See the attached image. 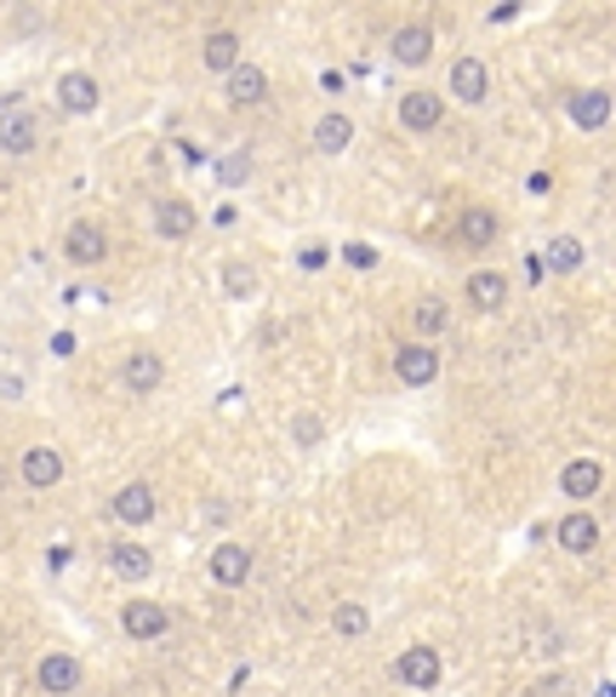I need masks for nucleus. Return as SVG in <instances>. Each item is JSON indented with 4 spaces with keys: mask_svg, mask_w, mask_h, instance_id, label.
<instances>
[{
    "mask_svg": "<svg viewBox=\"0 0 616 697\" xmlns=\"http://www.w3.org/2000/svg\"><path fill=\"white\" fill-rule=\"evenodd\" d=\"M394 378L405 383V389H428L434 378H440V349L434 343H394Z\"/></svg>",
    "mask_w": 616,
    "mask_h": 697,
    "instance_id": "f257e3e1",
    "label": "nucleus"
},
{
    "mask_svg": "<svg viewBox=\"0 0 616 697\" xmlns=\"http://www.w3.org/2000/svg\"><path fill=\"white\" fill-rule=\"evenodd\" d=\"M440 675H446V663H440L434 646H405V652L394 658V681L411 686V692H434V686H440Z\"/></svg>",
    "mask_w": 616,
    "mask_h": 697,
    "instance_id": "f03ea898",
    "label": "nucleus"
},
{
    "mask_svg": "<svg viewBox=\"0 0 616 697\" xmlns=\"http://www.w3.org/2000/svg\"><path fill=\"white\" fill-rule=\"evenodd\" d=\"M63 258H69L74 269H97L103 258H109V235H103V223L74 217L69 235H63Z\"/></svg>",
    "mask_w": 616,
    "mask_h": 697,
    "instance_id": "7ed1b4c3",
    "label": "nucleus"
},
{
    "mask_svg": "<svg viewBox=\"0 0 616 697\" xmlns=\"http://www.w3.org/2000/svg\"><path fill=\"white\" fill-rule=\"evenodd\" d=\"M166 629H171V612L161 601H143V594H138V601L120 606V635L126 640H161Z\"/></svg>",
    "mask_w": 616,
    "mask_h": 697,
    "instance_id": "20e7f679",
    "label": "nucleus"
},
{
    "mask_svg": "<svg viewBox=\"0 0 616 697\" xmlns=\"http://www.w3.org/2000/svg\"><path fill=\"white\" fill-rule=\"evenodd\" d=\"M446 86H451L457 104H485V97H491V69H485V58L462 52L451 63V74H446Z\"/></svg>",
    "mask_w": 616,
    "mask_h": 697,
    "instance_id": "39448f33",
    "label": "nucleus"
},
{
    "mask_svg": "<svg viewBox=\"0 0 616 697\" xmlns=\"http://www.w3.org/2000/svg\"><path fill=\"white\" fill-rule=\"evenodd\" d=\"M611 92L605 86H577L571 92V104H565V115H571V127L577 132H605L611 127Z\"/></svg>",
    "mask_w": 616,
    "mask_h": 697,
    "instance_id": "423d86ee",
    "label": "nucleus"
},
{
    "mask_svg": "<svg viewBox=\"0 0 616 697\" xmlns=\"http://www.w3.org/2000/svg\"><path fill=\"white\" fill-rule=\"evenodd\" d=\"M440 120H446V97L440 92L417 86V92L400 97V127L405 132H440Z\"/></svg>",
    "mask_w": 616,
    "mask_h": 697,
    "instance_id": "0eeeda50",
    "label": "nucleus"
},
{
    "mask_svg": "<svg viewBox=\"0 0 616 697\" xmlns=\"http://www.w3.org/2000/svg\"><path fill=\"white\" fill-rule=\"evenodd\" d=\"M205 571H212V583H217V589H240V583L251 578V550L228 537V543H217V550H212Z\"/></svg>",
    "mask_w": 616,
    "mask_h": 697,
    "instance_id": "6e6552de",
    "label": "nucleus"
},
{
    "mask_svg": "<svg viewBox=\"0 0 616 697\" xmlns=\"http://www.w3.org/2000/svg\"><path fill=\"white\" fill-rule=\"evenodd\" d=\"M17 475L29 492H46V486H58L63 481V452L58 446H29V452L17 458Z\"/></svg>",
    "mask_w": 616,
    "mask_h": 697,
    "instance_id": "1a4fd4ad",
    "label": "nucleus"
},
{
    "mask_svg": "<svg viewBox=\"0 0 616 697\" xmlns=\"http://www.w3.org/2000/svg\"><path fill=\"white\" fill-rule=\"evenodd\" d=\"M35 686L46 697H69L74 686H81V658H69V652H46L35 663Z\"/></svg>",
    "mask_w": 616,
    "mask_h": 697,
    "instance_id": "9d476101",
    "label": "nucleus"
},
{
    "mask_svg": "<svg viewBox=\"0 0 616 697\" xmlns=\"http://www.w3.org/2000/svg\"><path fill=\"white\" fill-rule=\"evenodd\" d=\"M554 543H559L565 555H594V550H600V520L588 515V509H571V515L554 527Z\"/></svg>",
    "mask_w": 616,
    "mask_h": 697,
    "instance_id": "9b49d317",
    "label": "nucleus"
},
{
    "mask_svg": "<svg viewBox=\"0 0 616 697\" xmlns=\"http://www.w3.org/2000/svg\"><path fill=\"white\" fill-rule=\"evenodd\" d=\"M462 292H469L474 315H502L508 309V275H502V269H474Z\"/></svg>",
    "mask_w": 616,
    "mask_h": 697,
    "instance_id": "f8f14e48",
    "label": "nucleus"
},
{
    "mask_svg": "<svg viewBox=\"0 0 616 697\" xmlns=\"http://www.w3.org/2000/svg\"><path fill=\"white\" fill-rule=\"evenodd\" d=\"M120 383L132 389V394H154V389L166 383V361L154 355V349H138V355L120 361Z\"/></svg>",
    "mask_w": 616,
    "mask_h": 697,
    "instance_id": "ddd939ff",
    "label": "nucleus"
},
{
    "mask_svg": "<svg viewBox=\"0 0 616 697\" xmlns=\"http://www.w3.org/2000/svg\"><path fill=\"white\" fill-rule=\"evenodd\" d=\"M109 509H115L120 527H149L161 504H154V486H149V481H132V486H120V492H115V504H109Z\"/></svg>",
    "mask_w": 616,
    "mask_h": 697,
    "instance_id": "4468645a",
    "label": "nucleus"
},
{
    "mask_svg": "<svg viewBox=\"0 0 616 697\" xmlns=\"http://www.w3.org/2000/svg\"><path fill=\"white\" fill-rule=\"evenodd\" d=\"M40 143V120L29 109H7L0 115V155H29Z\"/></svg>",
    "mask_w": 616,
    "mask_h": 697,
    "instance_id": "2eb2a0df",
    "label": "nucleus"
},
{
    "mask_svg": "<svg viewBox=\"0 0 616 697\" xmlns=\"http://www.w3.org/2000/svg\"><path fill=\"white\" fill-rule=\"evenodd\" d=\"M109 571H115L120 583H149L154 555L143 550V543H126V537H115V543H109Z\"/></svg>",
    "mask_w": 616,
    "mask_h": 697,
    "instance_id": "dca6fc26",
    "label": "nucleus"
},
{
    "mask_svg": "<svg viewBox=\"0 0 616 697\" xmlns=\"http://www.w3.org/2000/svg\"><path fill=\"white\" fill-rule=\"evenodd\" d=\"M389 52H394V63H405V69L428 63V58H434V29H428V23H405V29H394Z\"/></svg>",
    "mask_w": 616,
    "mask_h": 697,
    "instance_id": "f3484780",
    "label": "nucleus"
},
{
    "mask_svg": "<svg viewBox=\"0 0 616 697\" xmlns=\"http://www.w3.org/2000/svg\"><path fill=\"white\" fill-rule=\"evenodd\" d=\"M194 223H200V212L183 201V194H171V201L154 206V235H166V240H189Z\"/></svg>",
    "mask_w": 616,
    "mask_h": 697,
    "instance_id": "a211bd4d",
    "label": "nucleus"
},
{
    "mask_svg": "<svg viewBox=\"0 0 616 697\" xmlns=\"http://www.w3.org/2000/svg\"><path fill=\"white\" fill-rule=\"evenodd\" d=\"M240 35L235 29H212V35H205V46H200V63L205 69H212V74H235L240 69Z\"/></svg>",
    "mask_w": 616,
    "mask_h": 697,
    "instance_id": "6ab92c4d",
    "label": "nucleus"
},
{
    "mask_svg": "<svg viewBox=\"0 0 616 697\" xmlns=\"http://www.w3.org/2000/svg\"><path fill=\"white\" fill-rule=\"evenodd\" d=\"M97 104H103V92H97L92 74L74 69V74H63V81H58V109L63 115H92Z\"/></svg>",
    "mask_w": 616,
    "mask_h": 697,
    "instance_id": "aec40b11",
    "label": "nucleus"
},
{
    "mask_svg": "<svg viewBox=\"0 0 616 697\" xmlns=\"http://www.w3.org/2000/svg\"><path fill=\"white\" fill-rule=\"evenodd\" d=\"M228 104H235V109H257V104H269V74L257 69V63H240L235 74H228Z\"/></svg>",
    "mask_w": 616,
    "mask_h": 697,
    "instance_id": "412c9836",
    "label": "nucleus"
},
{
    "mask_svg": "<svg viewBox=\"0 0 616 697\" xmlns=\"http://www.w3.org/2000/svg\"><path fill=\"white\" fill-rule=\"evenodd\" d=\"M457 235H462V246H474V252H479V246H491L502 235V217L491 206H469L457 217Z\"/></svg>",
    "mask_w": 616,
    "mask_h": 697,
    "instance_id": "4be33fe9",
    "label": "nucleus"
},
{
    "mask_svg": "<svg viewBox=\"0 0 616 697\" xmlns=\"http://www.w3.org/2000/svg\"><path fill=\"white\" fill-rule=\"evenodd\" d=\"M600 486H605V463L600 458H577V463H565V475H559L565 497H594Z\"/></svg>",
    "mask_w": 616,
    "mask_h": 697,
    "instance_id": "5701e85b",
    "label": "nucleus"
},
{
    "mask_svg": "<svg viewBox=\"0 0 616 697\" xmlns=\"http://www.w3.org/2000/svg\"><path fill=\"white\" fill-rule=\"evenodd\" d=\"M451 327V309H446V297H417V309H411V332H417V343H434V338H446Z\"/></svg>",
    "mask_w": 616,
    "mask_h": 697,
    "instance_id": "b1692460",
    "label": "nucleus"
},
{
    "mask_svg": "<svg viewBox=\"0 0 616 697\" xmlns=\"http://www.w3.org/2000/svg\"><path fill=\"white\" fill-rule=\"evenodd\" d=\"M348 143H354V120L343 109H331V115L315 120V149H320V155H343Z\"/></svg>",
    "mask_w": 616,
    "mask_h": 697,
    "instance_id": "393cba45",
    "label": "nucleus"
},
{
    "mask_svg": "<svg viewBox=\"0 0 616 697\" xmlns=\"http://www.w3.org/2000/svg\"><path fill=\"white\" fill-rule=\"evenodd\" d=\"M582 240L577 235H554L548 240V252H543V263H548V275H577V269H582Z\"/></svg>",
    "mask_w": 616,
    "mask_h": 697,
    "instance_id": "a878e982",
    "label": "nucleus"
},
{
    "mask_svg": "<svg viewBox=\"0 0 616 697\" xmlns=\"http://www.w3.org/2000/svg\"><path fill=\"white\" fill-rule=\"evenodd\" d=\"M331 635H343V640H366V635H371V612L359 606V601H343L337 612H331Z\"/></svg>",
    "mask_w": 616,
    "mask_h": 697,
    "instance_id": "bb28decb",
    "label": "nucleus"
},
{
    "mask_svg": "<svg viewBox=\"0 0 616 697\" xmlns=\"http://www.w3.org/2000/svg\"><path fill=\"white\" fill-rule=\"evenodd\" d=\"M212 172H217V184H223V189H240V184L251 178V155H228V161H217Z\"/></svg>",
    "mask_w": 616,
    "mask_h": 697,
    "instance_id": "cd10ccee",
    "label": "nucleus"
},
{
    "mask_svg": "<svg viewBox=\"0 0 616 697\" xmlns=\"http://www.w3.org/2000/svg\"><path fill=\"white\" fill-rule=\"evenodd\" d=\"M292 440H297V446H320V440H325V423H320L315 412L292 417Z\"/></svg>",
    "mask_w": 616,
    "mask_h": 697,
    "instance_id": "c85d7f7f",
    "label": "nucleus"
},
{
    "mask_svg": "<svg viewBox=\"0 0 616 697\" xmlns=\"http://www.w3.org/2000/svg\"><path fill=\"white\" fill-rule=\"evenodd\" d=\"M525 697H577V681H571V675H543Z\"/></svg>",
    "mask_w": 616,
    "mask_h": 697,
    "instance_id": "c756f323",
    "label": "nucleus"
},
{
    "mask_svg": "<svg viewBox=\"0 0 616 697\" xmlns=\"http://www.w3.org/2000/svg\"><path fill=\"white\" fill-rule=\"evenodd\" d=\"M223 286H228V297H251L257 292V281L246 275V263H223Z\"/></svg>",
    "mask_w": 616,
    "mask_h": 697,
    "instance_id": "7c9ffc66",
    "label": "nucleus"
},
{
    "mask_svg": "<svg viewBox=\"0 0 616 697\" xmlns=\"http://www.w3.org/2000/svg\"><path fill=\"white\" fill-rule=\"evenodd\" d=\"M320 92H325V97H343V92H348V81H343L337 69H325V74H320Z\"/></svg>",
    "mask_w": 616,
    "mask_h": 697,
    "instance_id": "2f4dec72",
    "label": "nucleus"
},
{
    "mask_svg": "<svg viewBox=\"0 0 616 697\" xmlns=\"http://www.w3.org/2000/svg\"><path fill=\"white\" fill-rule=\"evenodd\" d=\"M343 258H348L354 269H371V263H377V252H371V246H343Z\"/></svg>",
    "mask_w": 616,
    "mask_h": 697,
    "instance_id": "473e14b6",
    "label": "nucleus"
},
{
    "mask_svg": "<svg viewBox=\"0 0 616 697\" xmlns=\"http://www.w3.org/2000/svg\"><path fill=\"white\" fill-rule=\"evenodd\" d=\"M297 263H303V269H320V263H325V246H303Z\"/></svg>",
    "mask_w": 616,
    "mask_h": 697,
    "instance_id": "72a5a7b5",
    "label": "nucleus"
},
{
    "mask_svg": "<svg viewBox=\"0 0 616 697\" xmlns=\"http://www.w3.org/2000/svg\"><path fill=\"white\" fill-rule=\"evenodd\" d=\"M520 269H525V281H531V286H536V281H543V275H548V263H543V258H536V252H531V258H525Z\"/></svg>",
    "mask_w": 616,
    "mask_h": 697,
    "instance_id": "f704fd0d",
    "label": "nucleus"
},
{
    "mask_svg": "<svg viewBox=\"0 0 616 697\" xmlns=\"http://www.w3.org/2000/svg\"><path fill=\"white\" fill-rule=\"evenodd\" d=\"M525 189H531V194H548V189H554V178H548V172H531Z\"/></svg>",
    "mask_w": 616,
    "mask_h": 697,
    "instance_id": "c9c22d12",
    "label": "nucleus"
}]
</instances>
